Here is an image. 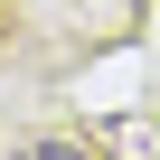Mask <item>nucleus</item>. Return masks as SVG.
<instances>
[{"label": "nucleus", "mask_w": 160, "mask_h": 160, "mask_svg": "<svg viewBox=\"0 0 160 160\" xmlns=\"http://www.w3.org/2000/svg\"><path fill=\"white\" fill-rule=\"evenodd\" d=\"M28 160H85V151H57V141H47V151H28Z\"/></svg>", "instance_id": "f257e3e1"}]
</instances>
